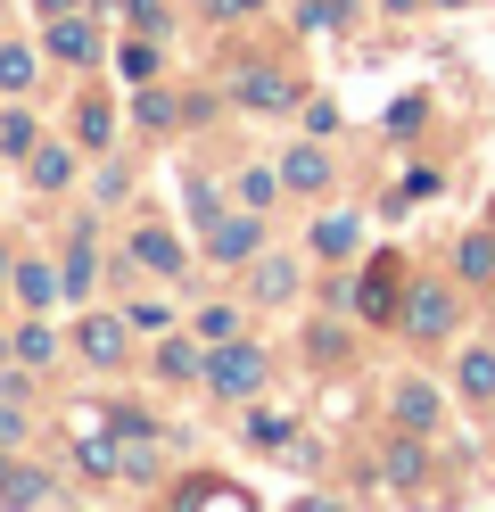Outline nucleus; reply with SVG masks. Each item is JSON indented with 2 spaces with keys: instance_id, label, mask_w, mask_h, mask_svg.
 <instances>
[{
  "instance_id": "nucleus-1",
  "label": "nucleus",
  "mask_w": 495,
  "mask_h": 512,
  "mask_svg": "<svg viewBox=\"0 0 495 512\" xmlns=\"http://www.w3.org/2000/svg\"><path fill=\"white\" fill-rule=\"evenodd\" d=\"M207 380H215V397H256V389H264V356H256L248 339H215Z\"/></svg>"
},
{
  "instance_id": "nucleus-2",
  "label": "nucleus",
  "mask_w": 495,
  "mask_h": 512,
  "mask_svg": "<svg viewBox=\"0 0 495 512\" xmlns=\"http://www.w3.org/2000/svg\"><path fill=\"white\" fill-rule=\"evenodd\" d=\"M355 306L372 314V323H388V314H396V256H372V265H363V281H355Z\"/></svg>"
},
{
  "instance_id": "nucleus-3",
  "label": "nucleus",
  "mask_w": 495,
  "mask_h": 512,
  "mask_svg": "<svg viewBox=\"0 0 495 512\" xmlns=\"http://www.w3.org/2000/svg\"><path fill=\"white\" fill-rule=\"evenodd\" d=\"M231 91H240L248 108H297V91H289L273 67H240V75H231Z\"/></svg>"
},
{
  "instance_id": "nucleus-4",
  "label": "nucleus",
  "mask_w": 495,
  "mask_h": 512,
  "mask_svg": "<svg viewBox=\"0 0 495 512\" xmlns=\"http://www.w3.org/2000/svg\"><path fill=\"white\" fill-rule=\"evenodd\" d=\"M75 339H83V356H91V364H116V356H124V323H116V314H91Z\"/></svg>"
},
{
  "instance_id": "nucleus-5",
  "label": "nucleus",
  "mask_w": 495,
  "mask_h": 512,
  "mask_svg": "<svg viewBox=\"0 0 495 512\" xmlns=\"http://www.w3.org/2000/svg\"><path fill=\"white\" fill-rule=\"evenodd\" d=\"M405 323L429 339V331H454V298L446 290H413V306H405Z\"/></svg>"
},
{
  "instance_id": "nucleus-6",
  "label": "nucleus",
  "mask_w": 495,
  "mask_h": 512,
  "mask_svg": "<svg viewBox=\"0 0 495 512\" xmlns=\"http://www.w3.org/2000/svg\"><path fill=\"white\" fill-rule=\"evenodd\" d=\"M396 422H405V430H438V389L405 380V389H396Z\"/></svg>"
},
{
  "instance_id": "nucleus-7",
  "label": "nucleus",
  "mask_w": 495,
  "mask_h": 512,
  "mask_svg": "<svg viewBox=\"0 0 495 512\" xmlns=\"http://www.w3.org/2000/svg\"><path fill=\"white\" fill-rule=\"evenodd\" d=\"M132 256H141L149 273H182V240H174V232H157V223H149L141 240H132Z\"/></svg>"
},
{
  "instance_id": "nucleus-8",
  "label": "nucleus",
  "mask_w": 495,
  "mask_h": 512,
  "mask_svg": "<svg viewBox=\"0 0 495 512\" xmlns=\"http://www.w3.org/2000/svg\"><path fill=\"white\" fill-rule=\"evenodd\" d=\"M58 290H66V273H50V265H17V298H25L33 314H42Z\"/></svg>"
},
{
  "instance_id": "nucleus-9",
  "label": "nucleus",
  "mask_w": 495,
  "mask_h": 512,
  "mask_svg": "<svg viewBox=\"0 0 495 512\" xmlns=\"http://www.w3.org/2000/svg\"><path fill=\"white\" fill-rule=\"evenodd\" d=\"M50 50H58V58H75V67H91V58H99V34H91V25H75V17H58Z\"/></svg>"
},
{
  "instance_id": "nucleus-10",
  "label": "nucleus",
  "mask_w": 495,
  "mask_h": 512,
  "mask_svg": "<svg viewBox=\"0 0 495 512\" xmlns=\"http://www.w3.org/2000/svg\"><path fill=\"white\" fill-rule=\"evenodd\" d=\"M281 182H289V190H322V182H330V157H322V149H289Z\"/></svg>"
},
{
  "instance_id": "nucleus-11",
  "label": "nucleus",
  "mask_w": 495,
  "mask_h": 512,
  "mask_svg": "<svg viewBox=\"0 0 495 512\" xmlns=\"http://www.w3.org/2000/svg\"><path fill=\"white\" fill-rule=\"evenodd\" d=\"M462 397H495V347H471V356H462Z\"/></svg>"
},
{
  "instance_id": "nucleus-12",
  "label": "nucleus",
  "mask_w": 495,
  "mask_h": 512,
  "mask_svg": "<svg viewBox=\"0 0 495 512\" xmlns=\"http://www.w3.org/2000/svg\"><path fill=\"white\" fill-rule=\"evenodd\" d=\"M355 232H363L355 215H322V223H314V248H322V256H347V248H355Z\"/></svg>"
},
{
  "instance_id": "nucleus-13",
  "label": "nucleus",
  "mask_w": 495,
  "mask_h": 512,
  "mask_svg": "<svg viewBox=\"0 0 495 512\" xmlns=\"http://www.w3.org/2000/svg\"><path fill=\"white\" fill-rule=\"evenodd\" d=\"M207 240H215V256H223V265H231V256H256V223H248V215H240V223H215Z\"/></svg>"
},
{
  "instance_id": "nucleus-14",
  "label": "nucleus",
  "mask_w": 495,
  "mask_h": 512,
  "mask_svg": "<svg viewBox=\"0 0 495 512\" xmlns=\"http://www.w3.org/2000/svg\"><path fill=\"white\" fill-rule=\"evenodd\" d=\"M0 496H9V504H42V496H50V479H42V471H9V463H0Z\"/></svg>"
},
{
  "instance_id": "nucleus-15",
  "label": "nucleus",
  "mask_w": 495,
  "mask_h": 512,
  "mask_svg": "<svg viewBox=\"0 0 495 512\" xmlns=\"http://www.w3.org/2000/svg\"><path fill=\"white\" fill-rule=\"evenodd\" d=\"M66 298H91V232H75V256H66Z\"/></svg>"
},
{
  "instance_id": "nucleus-16",
  "label": "nucleus",
  "mask_w": 495,
  "mask_h": 512,
  "mask_svg": "<svg viewBox=\"0 0 495 512\" xmlns=\"http://www.w3.org/2000/svg\"><path fill=\"white\" fill-rule=\"evenodd\" d=\"M388 479H396V488H421V446H413V438L388 446Z\"/></svg>"
},
{
  "instance_id": "nucleus-17",
  "label": "nucleus",
  "mask_w": 495,
  "mask_h": 512,
  "mask_svg": "<svg viewBox=\"0 0 495 512\" xmlns=\"http://www.w3.org/2000/svg\"><path fill=\"white\" fill-rule=\"evenodd\" d=\"M0 149H9V157H33V149H42V133H33V116H9V124H0Z\"/></svg>"
},
{
  "instance_id": "nucleus-18",
  "label": "nucleus",
  "mask_w": 495,
  "mask_h": 512,
  "mask_svg": "<svg viewBox=\"0 0 495 512\" xmlns=\"http://www.w3.org/2000/svg\"><path fill=\"white\" fill-rule=\"evenodd\" d=\"M157 372L190 380V372H198V347H190V339H165V347H157Z\"/></svg>"
},
{
  "instance_id": "nucleus-19",
  "label": "nucleus",
  "mask_w": 495,
  "mask_h": 512,
  "mask_svg": "<svg viewBox=\"0 0 495 512\" xmlns=\"http://www.w3.org/2000/svg\"><path fill=\"white\" fill-rule=\"evenodd\" d=\"M25 83H33V50L9 42V50H0V91H25Z\"/></svg>"
},
{
  "instance_id": "nucleus-20",
  "label": "nucleus",
  "mask_w": 495,
  "mask_h": 512,
  "mask_svg": "<svg viewBox=\"0 0 495 512\" xmlns=\"http://www.w3.org/2000/svg\"><path fill=\"white\" fill-rule=\"evenodd\" d=\"M25 166H33V182H42V190H58V182H66V149H33Z\"/></svg>"
},
{
  "instance_id": "nucleus-21",
  "label": "nucleus",
  "mask_w": 495,
  "mask_h": 512,
  "mask_svg": "<svg viewBox=\"0 0 495 512\" xmlns=\"http://www.w3.org/2000/svg\"><path fill=\"white\" fill-rule=\"evenodd\" d=\"M256 298H289V265H281V256H264V265H256Z\"/></svg>"
},
{
  "instance_id": "nucleus-22",
  "label": "nucleus",
  "mask_w": 495,
  "mask_h": 512,
  "mask_svg": "<svg viewBox=\"0 0 495 512\" xmlns=\"http://www.w3.org/2000/svg\"><path fill=\"white\" fill-rule=\"evenodd\" d=\"M50 347H58V339H50L42 323H25V331H17V356H25V364H50Z\"/></svg>"
},
{
  "instance_id": "nucleus-23",
  "label": "nucleus",
  "mask_w": 495,
  "mask_h": 512,
  "mask_svg": "<svg viewBox=\"0 0 495 512\" xmlns=\"http://www.w3.org/2000/svg\"><path fill=\"white\" fill-rule=\"evenodd\" d=\"M75 124H83V141H91V149H99V141H108V133H116V116H108V108H99V100H83V116H75Z\"/></svg>"
},
{
  "instance_id": "nucleus-24",
  "label": "nucleus",
  "mask_w": 495,
  "mask_h": 512,
  "mask_svg": "<svg viewBox=\"0 0 495 512\" xmlns=\"http://www.w3.org/2000/svg\"><path fill=\"white\" fill-rule=\"evenodd\" d=\"M124 75L149 83V75H157V50H149V42H124Z\"/></svg>"
},
{
  "instance_id": "nucleus-25",
  "label": "nucleus",
  "mask_w": 495,
  "mask_h": 512,
  "mask_svg": "<svg viewBox=\"0 0 495 512\" xmlns=\"http://www.w3.org/2000/svg\"><path fill=\"white\" fill-rule=\"evenodd\" d=\"M141 124H149V133H165V124H174V100H165V91H141Z\"/></svg>"
},
{
  "instance_id": "nucleus-26",
  "label": "nucleus",
  "mask_w": 495,
  "mask_h": 512,
  "mask_svg": "<svg viewBox=\"0 0 495 512\" xmlns=\"http://www.w3.org/2000/svg\"><path fill=\"white\" fill-rule=\"evenodd\" d=\"M198 331H207V339H240V323H231V306H207V314H198Z\"/></svg>"
},
{
  "instance_id": "nucleus-27",
  "label": "nucleus",
  "mask_w": 495,
  "mask_h": 512,
  "mask_svg": "<svg viewBox=\"0 0 495 512\" xmlns=\"http://www.w3.org/2000/svg\"><path fill=\"white\" fill-rule=\"evenodd\" d=\"M124 9H132V25H141V34H157V17H165L157 0H124Z\"/></svg>"
},
{
  "instance_id": "nucleus-28",
  "label": "nucleus",
  "mask_w": 495,
  "mask_h": 512,
  "mask_svg": "<svg viewBox=\"0 0 495 512\" xmlns=\"http://www.w3.org/2000/svg\"><path fill=\"white\" fill-rule=\"evenodd\" d=\"M25 438V422H17V413H0V446H17Z\"/></svg>"
},
{
  "instance_id": "nucleus-29",
  "label": "nucleus",
  "mask_w": 495,
  "mask_h": 512,
  "mask_svg": "<svg viewBox=\"0 0 495 512\" xmlns=\"http://www.w3.org/2000/svg\"><path fill=\"white\" fill-rule=\"evenodd\" d=\"M83 9V0H42V17H75Z\"/></svg>"
},
{
  "instance_id": "nucleus-30",
  "label": "nucleus",
  "mask_w": 495,
  "mask_h": 512,
  "mask_svg": "<svg viewBox=\"0 0 495 512\" xmlns=\"http://www.w3.org/2000/svg\"><path fill=\"white\" fill-rule=\"evenodd\" d=\"M248 9H256V0H223V17H248Z\"/></svg>"
},
{
  "instance_id": "nucleus-31",
  "label": "nucleus",
  "mask_w": 495,
  "mask_h": 512,
  "mask_svg": "<svg viewBox=\"0 0 495 512\" xmlns=\"http://www.w3.org/2000/svg\"><path fill=\"white\" fill-rule=\"evenodd\" d=\"M388 9H413V0H388Z\"/></svg>"
},
{
  "instance_id": "nucleus-32",
  "label": "nucleus",
  "mask_w": 495,
  "mask_h": 512,
  "mask_svg": "<svg viewBox=\"0 0 495 512\" xmlns=\"http://www.w3.org/2000/svg\"><path fill=\"white\" fill-rule=\"evenodd\" d=\"M446 9H462V0H446Z\"/></svg>"
},
{
  "instance_id": "nucleus-33",
  "label": "nucleus",
  "mask_w": 495,
  "mask_h": 512,
  "mask_svg": "<svg viewBox=\"0 0 495 512\" xmlns=\"http://www.w3.org/2000/svg\"><path fill=\"white\" fill-rule=\"evenodd\" d=\"M0 273H9V265H0Z\"/></svg>"
}]
</instances>
